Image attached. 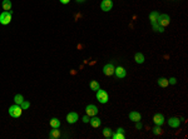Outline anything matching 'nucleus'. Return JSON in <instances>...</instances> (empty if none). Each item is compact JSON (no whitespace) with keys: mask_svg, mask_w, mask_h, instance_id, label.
<instances>
[{"mask_svg":"<svg viewBox=\"0 0 188 139\" xmlns=\"http://www.w3.org/2000/svg\"><path fill=\"white\" fill-rule=\"evenodd\" d=\"M95 97H97V100L99 101V103H102V104H105V103H107V101L109 100V94L105 92V90L100 89V88L97 90Z\"/></svg>","mask_w":188,"mask_h":139,"instance_id":"1","label":"nucleus"},{"mask_svg":"<svg viewBox=\"0 0 188 139\" xmlns=\"http://www.w3.org/2000/svg\"><path fill=\"white\" fill-rule=\"evenodd\" d=\"M21 113H23V109L18 104H14L9 108V115L13 116V118H19L21 115Z\"/></svg>","mask_w":188,"mask_h":139,"instance_id":"2","label":"nucleus"},{"mask_svg":"<svg viewBox=\"0 0 188 139\" xmlns=\"http://www.w3.org/2000/svg\"><path fill=\"white\" fill-rule=\"evenodd\" d=\"M11 14L13 11H3L0 14V24L1 25H8L11 21Z\"/></svg>","mask_w":188,"mask_h":139,"instance_id":"3","label":"nucleus"},{"mask_svg":"<svg viewBox=\"0 0 188 139\" xmlns=\"http://www.w3.org/2000/svg\"><path fill=\"white\" fill-rule=\"evenodd\" d=\"M169 23H171V18H169V15L167 14H159V16H158V20H157V24L163 26L165 28L167 25H169Z\"/></svg>","mask_w":188,"mask_h":139,"instance_id":"4","label":"nucleus"},{"mask_svg":"<svg viewBox=\"0 0 188 139\" xmlns=\"http://www.w3.org/2000/svg\"><path fill=\"white\" fill-rule=\"evenodd\" d=\"M114 70H115V66H114V64H113V63L105 64L104 68H103V73L105 75H108V77H110V75L114 74Z\"/></svg>","mask_w":188,"mask_h":139,"instance_id":"5","label":"nucleus"},{"mask_svg":"<svg viewBox=\"0 0 188 139\" xmlns=\"http://www.w3.org/2000/svg\"><path fill=\"white\" fill-rule=\"evenodd\" d=\"M85 113L88 116H94L98 114V108L94 104H89V105H86V108H85Z\"/></svg>","mask_w":188,"mask_h":139,"instance_id":"6","label":"nucleus"},{"mask_svg":"<svg viewBox=\"0 0 188 139\" xmlns=\"http://www.w3.org/2000/svg\"><path fill=\"white\" fill-rule=\"evenodd\" d=\"M153 122L156 125H163L164 124V115L163 114H161V113H157V114H154L153 116Z\"/></svg>","mask_w":188,"mask_h":139,"instance_id":"7","label":"nucleus"},{"mask_svg":"<svg viewBox=\"0 0 188 139\" xmlns=\"http://www.w3.org/2000/svg\"><path fill=\"white\" fill-rule=\"evenodd\" d=\"M100 8L103 11H110L113 8V1L112 0H103L100 3Z\"/></svg>","mask_w":188,"mask_h":139,"instance_id":"8","label":"nucleus"},{"mask_svg":"<svg viewBox=\"0 0 188 139\" xmlns=\"http://www.w3.org/2000/svg\"><path fill=\"white\" fill-rule=\"evenodd\" d=\"M114 75L117 77V79H123L127 75V71L123 66H118V68H115V70H114Z\"/></svg>","mask_w":188,"mask_h":139,"instance_id":"9","label":"nucleus"},{"mask_svg":"<svg viewBox=\"0 0 188 139\" xmlns=\"http://www.w3.org/2000/svg\"><path fill=\"white\" fill-rule=\"evenodd\" d=\"M168 125L171 128H178L180 125V119L177 118V116H172V118L168 119Z\"/></svg>","mask_w":188,"mask_h":139,"instance_id":"10","label":"nucleus"},{"mask_svg":"<svg viewBox=\"0 0 188 139\" xmlns=\"http://www.w3.org/2000/svg\"><path fill=\"white\" fill-rule=\"evenodd\" d=\"M78 119H79V115L77 114V113H74V112H71V113H69V114L67 115V122L70 123V124L77 123Z\"/></svg>","mask_w":188,"mask_h":139,"instance_id":"11","label":"nucleus"},{"mask_svg":"<svg viewBox=\"0 0 188 139\" xmlns=\"http://www.w3.org/2000/svg\"><path fill=\"white\" fill-rule=\"evenodd\" d=\"M89 123H90V125H92L93 128H98V127H100L102 120H100V118H97V116L94 115V116H90Z\"/></svg>","mask_w":188,"mask_h":139,"instance_id":"12","label":"nucleus"},{"mask_svg":"<svg viewBox=\"0 0 188 139\" xmlns=\"http://www.w3.org/2000/svg\"><path fill=\"white\" fill-rule=\"evenodd\" d=\"M129 119L132 120V122H139V120L142 119V115H141V113H138V112H130L129 113Z\"/></svg>","mask_w":188,"mask_h":139,"instance_id":"13","label":"nucleus"},{"mask_svg":"<svg viewBox=\"0 0 188 139\" xmlns=\"http://www.w3.org/2000/svg\"><path fill=\"white\" fill-rule=\"evenodd\" d=\"M158 16H159V13L158 11H152V13L149 14V20H150V24L154 25V24H157V20H158Z\"/></svg>","mask_w":188,"mask_h":139,"instance_id":"14","label":"nucleus"},{"mask_svg":"<svg viewBox=\"0 0 188 139\" xmlns=\"http://www.w3.org/2000/svg\"><path fill=\"white\" fill-rule=\"evenodd\" d=\"M60 137V130L59 128H53V130L49 131V138L50 139H56Z\"/></svg>","mask_w":188,"mask_h":139,"instance_id":"15","label":"nucleus"},{"mask_svg":"<svg viewBox=\"0 0 188 139\" xmlns=\"http://www.w3.org/2000/svg\"><path fill=\"white\" fill-rule=\"evenodd\" d=\"M1 6H3L4 11H11V1L10 0H3Z\"/></svg>","mask_w":188,"mask_h":139,"instance_id":"16","label":"nucleus"},{"mask_svg":"<svg viewBox=\"0 0 188 139\" xmlns=\"http://www.w3.org/2000/svg\"><path fill=\"white\" fill-rule=\"evenodd\" d=\"M134 60H135V63H138V64H143L144 63V55H143L142 53H135Z\"/></svg>","mask_w":188,"mask_h":139,"instance_id":"17","label":"nucleus"},{"mask_svg":"<svg viewBox=\"0 0 188 139\" xmlns=\"http://www.w3.org/2000/svg\"><path fill=\"white\" fill-rule=\"evenodd\" d=\"M168 79H165V78H159L158 79V85L162 86V88H167L168 86Z\"/></svg>","mask_w":188,"mask_h":139,"instance_id":"18","label":"nucleus"},{"mask_svg":"<svg viewBox=\"0 0 188 139\" xmlns=\"http://www.w3.org/2000/svg\"><path fill=\"white\" fill-rule=\"evenodd\" d=\"M50 127L51 128H60V120L58 118L50 119Z\"/></svg>","mask_w":188,"mask_h":139,"instance_id":"19","label":"nucleus"},{"mask_svg":"<svg viewBox=\"0 0 188 139\" xmlns=\"http://www.w3.org/2000/svg\"><path fill=\"white\" fill-rule=\"evenodd\" d=\"M89 86H90V89H92V90H95V92L100 88L99 83H98L97 80H92V81H90V83H89Z\"/></svg>","mask_w":188,"mask_h":139,"instance_id":"20","label":"nucleus"},{"mask_svg":"<svg viewBox=\"0 0 188 139\" xmlns=\"http://www.w3.org/2000/svg\"><path fill=\"white\" fill-rule=\"evenodd\" d=\"M112 139H124L126 138V135L124 133H118V131H115V133H112Z\"/></svg>","mask_w":188,"mask_h":139,"instance_id":"21","label":"nucleus"},{"mask_svg":"<svg viewBox=\"0 0 188 139\" xmlns=\"http://www.w3.org/2000/svg\"><path fill=\"white\" fill-rule=\"evenodd\" d=\"M23 100H24V97H23L21 94H16V95L14 97V101H15V104H18V105H20Z\"/></svg>","mask_w":188,"mask_h":139,"instance_id":"22","label":"nucleus"},{"mask_svg":"<svg viewBox=\"0 0 188 139\" xmlns=\"http://www.w3.org/2000/svg\"><path fill=\"white\" fill-rule=\"evenodd\" d=\"M152 131H153V134L154 135H159V134H162L163 133V130H162V128H161V125H156L152 129Z\"/></svg>","mask_w":188,"mask_h":139,"instance_id":"23","label":"nucleus"},{"mask_svg":"<svg viewBox=\"0 0 188 139\" xmlns=\"http://www.w3.org/2000/svg\"><path fill=\"white\" fill-rule=\"evenodd\" d=\"M112 133H113V131H112L110 128H104V129H103V135H104L105 138H110L112 137Z\"/></svg>","mask_w":188,"mask_h":139,"instance_id":"24","label":"nucleus"},{"mask_svg":"<svg viewBox=\"0 0 188 139\" xmlns=\"http://www.w3.org/2000/svg\"><path fill=\"white\" fill-rule=\"evenodd\" d=\"M152 26H153V30H154V31H157V33H163L164 31L163 26H161V25H158V24H154Z\"/></svg>","mask_w":188,"mask_h":139,"instance_id":"25","label":"nucleus"},{"mask_svg":"<svg viewBox=\"0 0 188 139\" xmlns=\"http://www.w3.org/2000/svg\"><path fill=\"white\" fill-rule=\"evenodd\" d=\"M29 107H30V103H29V101H26V100H23V101H21L20 108L23 109V110H24V109H28Z\"/></svg>","mask_w":188,"mask_h":139,"instance_id":"26","label":"nucleus"},{"mask_svg":"<svg viewBox=\"0 0 188 139\" xmlns=\"http://www.w3.org/2000/svg\"><path fill=\"white\" fill-rule=\"evenodd\" d=\"M135 128H137V129H142L143 128V124L141 123V120H139V122H135Z\"/></svg>","mask_w":188,"mask_h":139,"instance_id":"27","label":"nucleus"},{"mask_svg":"<svg viewBox=\"0 0 188 139\" xmlns=\"http://www.w3.org/2000/svg\"><path fill=\"white\" fill-rule=\"evenodd\" d=\"M168 83H171V84H177V79L176 78H171V79H168Z\"/></svg>","mask_w":188,"mask_h":139,"instance_id":"28","label":"nucleus"},{"mask_svg":"<svg viewBox=\"0 0 188 139\" xmlns=\"http://www.w3.org/2000/svg\"><path fill=\"white\" fill-rule=\"evenodd\" d=\"M89 120H90V116H88V115L83 116V122L84 123H89Z\"/></svg>","mask_w":188,"mask_h":139,"instance_id":"29","label":"nucleus"},{"mask_svg":"<svg viewBox=\"0 0 188 139\" xmlns=\"http://www.w3.org/2000/svg\"><path fill=\"white\" fill-rule=\"evenodd\" d=\"M69 1H70V0H60V3H62V4H64V5H65V4H68Z\"/></svg>","mask_w":188,"mask_h":139,"instance_id":"30","label":"nucleus"},{"mask_svg":"<svg viewBox=\"0 0 188 139\" xmlns=\"http://www.w3.org/2000/svg\"><path fill=\"white\" fill-rule=\"evenodd\" d=\"M117 131H118V133H124V129H123V128H118Z\"/></svg>","mask_w":188,"mask_h":139,"instance_id":"31","label":"nucleus"},{"mask_svg":"<svg viewBox=\"0 0 188 139\" xmlns=\"http://www.w3.org/2000/svg\"><path fill=\"white\" fill-rule=\"evenodd\" d=\"M85 0H77V3H84Z\"/></svg>","mask_w":188,"mask_h":139,"instance_id":"32","label":"nucleus"}]
</instances>
